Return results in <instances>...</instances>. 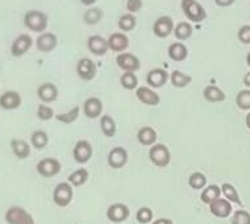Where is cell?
I'll list each match as a JSON object with an SVG mask.
<instances>
[{"instance_id": "cell-49", "label": "cell", "mask_w": 250, "mask_h": 224, "mask_svg": "<svg viewBox=\"0 0 250 224\" xmlns=\"http://www.w3.org/2000/svg\"><path fill=\"white\" fill-rule=\"evenodd\" d=\"M246 127L250 130V112L246 115Z\"/></svg>"}, {"instance_id": "cell-16", "label": "cell", "mask_w": 250, "mask_h": 224, "mask_svg": "<svg viewBox=\"0 0 250 224\" xmlns=\"http://www.w3.org/2000/svg\"><path fill=\"white\" fill-rule=\"evenodd\" d=\"M57 45H58V39L52 32H43L36 40V47L42 53L53 52Z\"/></svg>"}, {"instance_id": "cell-30", "label": "cell", "mask_w": 250, "mask_h": 224, "mask_svg": "<svg viewBox=\"0 0 250 224\" xmlns=\"http://www.w3.org/2000/svg\"><path fill=\"white\" fill-rule=\"evenodd\" d=\"M88 177H90V173L87 169H77L75 172H73L67 177V182L73 187H81L88 181Z\"/></svg>"}, {"instance_id": "cell-5", "label": "cell", "mask_w": 250, "mask_h": 224, "mask_svg": "<svg viewBox=\"0 0 250 224\" xmlns=\"http://www.w3.org/2000/svg\"><path fill=\"white\" fill-rule=\"evenodd\" d=\"M4 219L8 224H36L33 216L25 208L19 206L9 207L5 211Z\"/></svg>"}, {"instance_id": "cell-34", "label": "cell", "mask_w": 250, "mask_h": 224, "mask_svg": "<svg viewBox=\"0 0 250 224\" xmlns=\"http://www.w3.org/2000/svg\"><path fill=\"white\" fill-rule=\"evenodd\" d=\"M137 25V19L134 15L132 13H125L123 15L120 19H119V22H117V26H119V29L123 32V33H126V32H132V30L136 28Z\"/></svg>"}, {"instance_id": "cell-4", "label": "cell", "mask_w": 250, "mask_h": 224, "mask_svg": "<svg viewBox=\"0 0 250 224\" xmlns=\"http://www.w3.org/2000/svg\"><path fill=\"white\" fill-rule=\"evenodd\" d=\"M74 198L73 186L69 182H61L53 190V201L58 207H67Z\"/></svg>"}, {"instance_id": "cell-21", "label": "cell", "mask_w": 250, "mask_h": 224, "mask_svg": "<svg viewBox=\"0 0 250 224\" xmlns=\"http://www.w3.org/2000/svg\"><path fill=\"white\" fill-rule=\"evenodd\" d=\"M136 96L141 103L146 104V106H158L161 103L160 95L147 86L138 87L136 90Z\"/></svg>"}, {"instance_id": "cell-39", "label": "cell", "mask_w": 250, "mask_h": 224, "mask_svg": "<svg viewBox=\"0 0 250 224\" xmlns=\"http://www.w3.org/2000/svg\"><path fill=\"white\" fill-rule=\"evenodd\" d=\"M153 218H154V214H153V210L149 207H141L136 212V220L141 224L150 223V222H153Z\"/></svg>"}, {"instance_id": "cell-26", "label": "cell", "mask_w": 250, "mask_h": 224, "mask_svg": "<svg viewBox=\"0 0 250 224\" xmlns=\"http://www.w3.org/2000/svg\"><path fill=\"white\" fill-rule=\"evenodd\" d=\"M203 96L209 103H220V102L225 100V92L221 90L220 87L215 86V85H209V86L204 87Z\"/></svg>"}, {"instance_id": "cell-1", "label": "cell", "mask_w": 250, "mask_h": 224, "mask_svg": "<svg viewBox=\"0 0 250 224\" xmlns=\"http://www.w3.org/2000/svg\"><path fill=\"white\" fill-rule=\"evenodd\" d=\"M49 24V16L40 9H30L24 15V25L35 33H43Z\"/></svg>"}, {"instance_id": "cell-13", "label": "cell", "mask_w": 250, "mask_h": 224, "mask_svg": "<svg viewBox=\"0 0 250 224\" xmlns=\"http://www.w3.org/2000/svg\"><path fill=\"white\" fill-rule=\"evenodd\" d=\"M21 95L19 94L18 91L9 90L0 95V108H1V110L13 111V110H18V108L21 106Z\"/></svg>"}, {"instance_id": "cell-45", "label": "cell", "mask_w": 250, "mask_h": 224, "mask_svg": "<svg viewBox=\"0 0 250 224\" xmlns=\"http://www.w3.org/2000/svg\"><path fill=\"white\" fill-rule=\"evenodd\" d=\"M216 5L219 7H230L234 3V0H213Z\"/></svg>"}, {"instance_id": "cell-15", "label": "cell", "mask_w": 250, "mask_h": 224, "mask_svg": "<svg viewBox=\"0 0 250 224\" xmlns=\"http://www.w3.org/2000/svg\"><path fill=\"white\" fill-rule=\"evenodd\" d=\"M32 45H33L32 37L26 33H22L19 37H16L11 45V54L13 57H18V58L22 57L32 47Z\"/></svg>"}, {"instance_id": "cell-28", "label": "cell", "mask_w": 250, "mask_h": 224, "mask_svg": "<svg viewBox=\"0 0 250 224\" xmlns=\"http://www.w3.org/2000/svg\"><path fill=\"white\" fill-rule=\"evenodd\" d=\"M104 18L103 9L99 8V7H91L83 13V22L87 25H96L99 24Z\"/></svg>"}, {"instance_id": "cell-10", "label": "cell", "mask_w": 250, "mask_h": 224, "mask_svg": "<svg viewBox=\"0 0 250 224\" xmlns=\"http://www.w3.org/2000/svg\"><path fill=\"white\" fill-rule=\"evenodd\" d=\"M174 20L170 16H161L153 24V33L160 39H166L174 33Z\"/></svg>"}, {"instance_id": "cell-47", "label": "cell", "mask_w": 250, "mask_h": 224, "mask_svg": "<svg viewBox=\"0 0 250 224\" xmlns=\"http://www.w3.org/2000/svg\"><path fill=\"white\" fill-rule=\"evenodd\" d=\"M98 1V0H81V3L83 5H87V7H91V5H94Z\"/></svg>"}, {"instance_id": "cell-23", "label": "cell", "mask_w": 250, "mask_h": 224, "mask_svg": "<svg viewBox=\"0 0 250 224\" xmlns=\"http://www.w3.org/2000/svg\"><path fill=\"white\" fill-rule=\"evenodd\" d=\"M157 138H158V134H157L154 128H151V127H143L137 132L138 142L144 147H153L154 144H157L155 142Z\"/></svg>"}, {"instance_id": "cell-8", "label": "cell", "mask_w": 250, "mask_h": 224, "mask_svg": "<svg viewBox=\"0 0 250 224\" xmlns=\"http://www.w3.org/2000/svg\"><path fill=\"white\" fill-rule=\"evenodd\" d=\"M77 74L78 77L81 78L82 81H92L94 78L96 77V74H98V66L94 61L91 60V58H82V60L78 61L77 64Z\"/></svg>"}, {"instance_id": "cell-19", "label": "cell", "mask_w": 250, "mask_h": 224, "mask_svg": "<svg viewBox=\"0 0 250 224\" xmlns=\"http://www.w3.org/2000/svg\"><path fill=\"white\" fill-rule=\"evenodd\" d=\"M83 113L88 119H98L103 113V102L96 96H91L83 103Z\"/></svg>"}, {"instance_id": "cell-44", "label": "cell", "mask_w": 250, "mask_h": 224, "mask_svg": "<svg viewBox=\"0 0 250 224\" xmlns=\"http://www.w3.org/2000/svg\"><path fill=\"white\" fill-rule=\"evenodd\" d=\"M238 40L245 45L250 44V25H244L238 30Z\"/></svg>"}, {"instance_id": "cell-2", "label": "cell", "mask_w": 250, "mask_h": 224, "mask_svg": "<svg viewBox=\"0 0 250 224\" xmlns=\"http://www.w3.org/2000/svg\"><path fill=\"white\" fill-rule=\"evenodd\" d=\"M182 11L191 22H202L207 19V11L198 0H182Z\"/></svg>"}, {"instance_id": "cell-37", "label": "cell", "mask_w": 250, "mask_h": 224, "mask_svg": "<svg viewBox=\"0 0 250 224\" xmlns=\"http://www.w3.org/2000/svg\"><path fill=\"white\" fill-rule=\"evenodd\" d=\"M120 85L125 90H137L138 78L134 73H124L120 77Z\"/></svg>"}, {"instance_id": "cell-6", "label": "cell", "mask_w": 250, "mask_h": 224, "mask_svg": "<svg viewBox=\"0 0 250 224\" xmlns=\"http://www.w3.org/2000/svg\"><path fill=\"white\" fill-rule=\"evenodd\" d=\"M62 165L57 158L54 157H48V158H42L41 161L37 162L36 165V170L40 176L43 178H53L56 177L57 174L61 172Z\"/></svg>"}, {"instance_id": "cell-25", "label": "cell", "mask_w": 250, "mask_h": 224, "mask_svg": "<svg viewBox=\"0 0 250 224\" xmlns=\"http://www.w3.org/2000/svg\"><path fill=\"white\" fill-rule=\"evenodd\" d=\"M168 57L175 62H182L188 57V49L183 43H173L167 49Z\"/></svg>"}, {"instance_id": "cell-9", "label": "cell", "mask_w": 250, "mask_h": 224, "mask_svg": "<svg viewBox=\"0 0 250 224\" xmlns=\"http://www.w3.org/2000/svg\"><path fill=\"white\" fill-rule=\"evenodd\" d=\"M92 145L87 140H79L73 149V157L78 164H87L92 158Z\"/></svg>"}, {"instance_id": "cell-20", "label": "cell", "mask_w": 250, "mask_h": 224, "mask_svg": "<svg viewBox=\"0 0 250 224\" xmlns=\"http://www.w3.org/2000/svg\"><path fill=\"white\" fill-rule=\"evenodd\" d=\"M108 46H109V50L120 54V53H124L129 46V39L123 32H116V33H112L109 36Z\"/></svg>"}, {"instance_id": "cell-43", "label": "cell", "mask_w": 250, "mask_h": 224, "mask_svg": "<svg viewBox=\"0 0 250 224\" xmlns=\"http://www.w3.org/2000/svg\"><path fill=\"white\" fill-rule=\"evenodd\" d=\"M144 7V0H126V9L128 12L134 15L140 12Z\"/></svg>"}, {"instance_id": "cell-11", "label": "cell", "mask_w": 250, "mask_h": 224, "mask_svg": "<svg viewBox=\"0 0 250 224\" xmlns=\"http://www.w3.org/2000/svg\"><path fill=\"white\" fill-rule=\"evenodd\" d=\"M128 158H129V156H128V152L125 148L115 147L108 153L107 161L109 168L117 170V169L124 168L125 165L128 164Z\"/></svg>"}, {"instance_id": "cell-14", "label": "cell", "mask_w": 250, "mask_h": 224, "mask_svg": "<svg viewBox=\"0 0 250 224\" xmlns=\"http://www.w3.org/2000/svg\"><path fill=\"white\" fill-rule=\"evenodd\" d=\"M168 79H170V75H168L167 71L165 69H160V67L150 70L146 74V85L150 89H161V87H164L167 83Z\"/></svg>"}, {"instance_id": "cell-46", "label": "cell", "mask_w": 250, "mask_h": 224, "mask_svg": "<svg viewBox=\"0 0 250 224\" xmlns=\"http://www.w3.org/2000/svg\"><path fill=\"white\" fill-rule=\"evenodd\" d=\"M151 224H173V220L168 219V218H161V219H157Z\"/></svg>"}, {"instance_id": "cell-32", "label": "cell", "mask_w": 250, "mask_h": 224, "mask_svg": "<svg viewBox=\"0 0 250 224\" xmlns=\"http://www.w3.org/2000/svg\"><path fill=\"white\" fill-rule=\"evenodd\" d=\"M170 82L177 89H185L192 82V77L188 74L182 73L179 70H174L173 73L170 74Z\"/></svg>"}, {"instance_id": "cell-29", "label": "cell", "mask_w": 250, "mask_h": 224, "mask_svg": "<svg viewBox=\"0 0 250 224\" xmlns=\"http://www.w3.org/2000/svg\"><path fill=\"white\" fill-rule=\"evenodd\" d=\"M100 128L105 137H113L117 132L116 121L111 115H103L100 119Z\"/></svg>"}, {"instance_id": "cell-24", "label": "cell", "mask_w": 250, "mask_h": 224, "mask_svg": "<svg viewBox=\"0 0 250 224\" xmlns=\"http://www.w3.org/2000/svg\"><path fill=\"white\" fill-rule=\"evenodd\" d=\"M11 149L13 155L16 156L19 159H25L30 156V145L25 140L21 138H12L11 140Z\"/></svg>"}, {"instance_id": "cell-40", "label": "cell", "mask_w": 250, "mask_h": 224, "mask_svg": "<svg viewBox=\"0 0 250 224\" xmlns=\"http://www.w3.org/2000/svg\"><path fill=\"white\" fill-rule=\"evenodd\" d=\"M236 104L240 110L250 111V90L240 91L236 96Z\"/></svg>"}, {"instance_id": "cell-7", "label": "cell", "mask_w": 250, "mask_h": 224, "mask_svg": "<svg viewBox=\"0 0 250 224\" xmlns=\"http://www.w3.org/2000/svg\"><path fill=\"white\" fill-rule=\"evenodd\" d=\"M116 64L124 73H136L141 67L140 58L133 53H120L116 58Z\"/></svg>"}, {"instance_id": "cell-12", "label": "cell", "mask_w": 250, "mask_h": 224, "mask_svg": "<svg viewBox=\"0 0 250 224\" xmlns=\"http://www.w3.org/2000/svg\"><path fill=\"white\" fill-rule=\"evenodd\" d=\"M130 215L129 207L124 203H113L108 207L107 218L109 222L113 223H123L125 220H128Z\"/></svg>"}, {"instance_id": "cell-50", "label": "cell", "mask_w": 250, "mask_h": 224, "mask_svg": "<svg viewBox=\"0 0 250 224\" xmlns=\"http://www.w3.org/2000/svg\"><path fill=\"white\" fill-rule=\"evenodd\" d=\"M246 64H248V66L250 67V52L248 53V56H246Z\"/></svg>"}, {"instance_id": "cell-42", "label": "cell", "mask_w": 250, "mask_h": 224, "mask_svg": "<svg viewBox=\"0 0 250 224\" xmlns=\"http://www.w3.org/2000/svg\"><path fill=\"white\" fill-rule=\"evenodd\" d=\"M232 224H250V214L245 210H238L233 214Z\"/></svg>"}, {"instance_id": "cell-41", "label": "cell", "mask_w": 250, "mask_h": 224, "mask_svg": "<svg viewBox=\"0 0 250 224\" xmlns=\"http://www.w3.org/2000/svg\"><path fill=\"white\" fill-rule=\"evenodd\" d=\"M37 116H39L40 120L49 121L52 120L53 117H56V115H54V110L52 107L42 103L40 104L39 108H37Z\"/></svg>"}, {"instance_id": "cell-18", "label": "cell", "mask_w": 250, "mask_h": 224, "mask_svg": "<svg viewBox=\"0 0 250 224\" xmlns=\"http://www.w3.org/2000/svg\"><path fill=\"white\" fill-rule=\"evenodd\" d=\"M37 96L43 104L53 103L58 99V87L52 82H45L37 89Z\"/></svg>"}, {"instance_id": "cell-3", "label": "cell", "mask_w": 250, "mask_h": 224, "mask_svg": "<svg viewBox=\"0 0 250 224\" xmlns=\"http://www.w3.org/2000/svg\"><path fill=\"white\" fill-rule=\"evenodd\" d=\"M149 158L157 168H166L171 161V153L164 144H154L149 151Z\"/></svg>"}, {"instance_id": "cell-27", "label": "cell", "mask_w": 250, "mask_h": 224, "mask_svg": "<svg viewBox=\"0 0 250 224\" xmlns=\"http://www.w3.org/2000/svg\"><path fill=\"white\" fill-rule=\"evenodd\" d=\"M221 195V187L217 185H209L207 187H204L200 194V199L204 204H211L212 202H215L217 199L220 198Z\"/></svg>"}, {"instance_id": "cell-38", "label": "cell", "mask_w": 250, "mask_h": 224, "mask_svg": "<svg viewBox=\"0 0 250 224\" xmlns=\"http://www.w3.org/2000/svg\"><path fill=\"white\" fill-rule=\"evenodd\" d=\"M221 193L224 194L225 199L229 201V202H233V203H237L241 206L242 202L241 199H240V195H238L237 190L233 185L230 183H224V185L221 186Z\"/></svg>"}, {"instance_id": "cell-22", "label": "cell", "mask_w": 250, "mask_h": 224, "mask_svg": "<svg viewBox=\"0 0 250 224\" xmlns=\"http://www.w3.org/2000/svg\"><path fill=\"white\" fill-rule=\"evenodd\" d=\"M209 211L216 218L225 219V218H228L232 214V204L227 199L219 198L217 201H215V202H212L209 204Z\"/></svg>"}, {"instance_id": "cell-48", "label": "cell", "mask_w": 250, "mask_h": 224, "mask_svg": "<svg viewBox=\"0 0 250 224\" xmlns=\"http://www.w3.org/2000/svg\"><path fill=\"white\" fill-rule=\"evenodd\" d=\"M244 83H245L246 87H249L250 89V71L249 73H246V75L244 77Z\"/></svg>"}, {"instance_id": "cell-33", "label": "cell", "mask_w": 250, "mask_h": 224, "mask_svg": "<svg viewBox=\"0 0 250 224\" xmlns=\"http://www.w3.org/2000/svg\"><path fill=\"white\" fill-rule=\"evenodd\" d=\"M194 33V28L191 25L190 22H181L179 24L175 25L174 28V36L177 37V40L179 41H186L188 40Z\"/></svg>"}, {"instance_id": "cell-36", "label": "cell", "mask_w": 250, "mask_h": 224, "mask_svg": "<svg viewBox=\"0 0 250 224\" xmlns=\"http://www.w3.org/2000/svg\"><path fill=\"white\" fill-rule=\"evenodd\" d=\"M188 186L194 190H203L207 187V177L200 172L192 173L188 178Z\"/></svg>"}, {"instance_id": "cell-35", "label": "cell", "mask_w": 250, "mask_h": 224, "mask_svg": "<svg viewBox=\"0 0 250 224\" xmlns=\"http://www.w3.org/2000/svg\"><path fill=\"white\" fill-rule=\"evenodd\" d=\"M79 113H81V107L79 106H74L70 111L65 112V113H58L56 115V119L62 124H73L78 120L79 117Z\"/></svg>"}, {"instance_id": "cell-31", "label": "cell", "mask_w": 250, "mask_h": 224, "mask_svg": "<svg viewBox=\"0 0 250 224\" xmlns=\"http://www.w3.org/2000/svg\"><path fill=\"white\" fill-rule=\"evenodd\" d=\"M48 144L49 136L45 131L37 130L30 136V145L35 148V149H37V151H42L43 148L48 147Z\"/></svg>"}, {"instance_id": "cell-17", "label": "cell", "mask_w": 250, "mask_h": 224, "mask_svg": "<svg viewBox=\"0 0 250 224\" xmlns=\"http://www.w3.org/2000/svg\"><path fill=\"white\" fill-rule=\"evenodd\" d=\"M87 47H88L90 53H92L94 56L98 57L107 54V52L109 50L108 40H105L104 37H102L99 35H94L88 37V40H87Z\"/></svg>"}]
</instances>
